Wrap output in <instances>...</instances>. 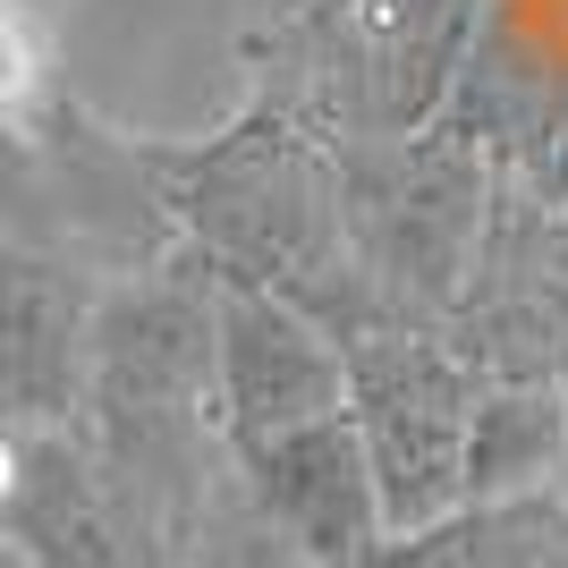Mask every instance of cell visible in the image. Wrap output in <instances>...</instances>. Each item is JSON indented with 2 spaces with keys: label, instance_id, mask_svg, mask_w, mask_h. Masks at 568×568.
<instances>
[{
  "label": "cell",
  "instance_id": "obj_8",
  "mask_svg": "<svg viewBox=\"0 0 568 568\" xmlns=\"http://www.w3.org/2000/svg\"><path fill=\"white\" fill-rule=\"evenodd\" d=\"M213 374H221V442H230V458L348 407V348L306 306H288L272 288H221Z\"/></svg>",
  "mask_w": 568,
  "mask_h": 568
},
{
  "label": "cell",
  "instance_id": "obj_6",
  "mask_svg": "<svg viewBox=\"0 0 568 568\" xmlns=\"http://www.w3.org/2000/svg\"><path fill=\"white\" fill-rule=\"evenodd\" d=\"M442 339L484 382H568V213L535 179H500L467 288L442 314Z\"/></svg>",
  "mask_w": 568,
  "mask_h": 568
},
{
  "label": "cell",
  "instance_id": "obj_9",
  "mask_svg": "<svg viewBox=\"0 0 568 568\" xmlns=\"http://www.w3.org/2000/svg\"><path fill=\"white\" fill-rule=\"evenodd\" d=\"M230 467H237L246 509L297 551V568H348V560H365V551L390 535L374 458H365V442H356L348 407L323 416V425L281 433V442L237 450Z\"/></svg>",
  "mask_w": 568,
  "mask_h": 568
},
{
  "label": "cell",
  "instance_id": "obj_2",
  "mask_svg": "<svg viewBox=\"0 0 568 568\" xmlns=\"http://www.w3.org/2000/svg\"><path fill=\"white\" fill-rule=\"evenodd\" d=\"M213 332H221V281L187 246L128 272V281H102L85 416H77V433L119 475H136L187 535L204 518V493H213L221 458H230Z\"/></svg>",
  "mask_w": 568,
  "mask_h": 568
},
{
  "label": "cell",
  "instance_id": "obj_4",
  "mask_svg": "<svg viewBox=\"0 0 568 568\" xmlns=\"http://www.w3.org/2000/svg\"><path fill=\"white\" fill-rule=\"evenodd\" d=\"M339 179V230L356 272L399 323H442L467 288L484 213H493V162L467 153L450 128H407V136H348L332 144Z\"/></svg>",
  "mask_w": 568,
  "mask_h": 568
},
{
  "label": "cell",
  "instance_id": "obj_7",
  "mask_svg": "<svg viewBox=\"0 0 568 568\" xmlns=\"http://www.w3.org/2000/svg\"><path fill=\"white\" fill-rule=\"evenodd\" d=\"M9 544L34 551V568H179L187 526L119 475L85 433H26V475L0 518Z\"/></svg>",
  "mask_w": 568,
  "mask_h": 568
},
{
  "label": "cell",
  "instance_id": "obj_12",
  "mask_svg": "<svg viewBox=\"0 0 568 568\" xmlns=\"http://www.w3.org/2000/svg\"><path fill=\"white\" fill-rule=\"evenodd\" d=\"M348 568H568V509L560 493H518V500H458L425 526L382 535Z\"/></svg>",
  "mask_w": 568,
  "mask_h": 568
},
{
  "label": "cell",
  "instance_id": "obj_1",
  "mask_svg": "<svg viewBox=\"0 0 568 568\" xmlns=\"http://www.w3.org/2000/svg\"><path fill=\"white\" fill-rule=\"evenodd\" d=\"M136 162L170 237L221 288H272L288 306H306L332 339L399 323L348 255L332 144L281 102H255L246 119L195 144H136Z\"/></svg>",
  "mask_w": 568,
  "mask_h": 568
},
{
  "label": "cell",
  "instance_id": "obj_10",
  "mask_svg": "<svg viewBox=\"0 0 568 568\" xmlns=\"http://www.w3.org/2000/svg\"><path fill=\"white\" fill-rule=\"evenodd\" d=\"M102 281L43 246H0V425L69 433L85 416Z\"/></svg>",
  "mask_w": 568,
  "mask_h": 568
},
{
  "label": "cell",
  "instance_id": "obj_5",
  "mask_svg": "<svg viewBox=\"0 0 568 568\" xmlns=\"http://www.w3.org/2000/svg\"><path fill=\"white\" fill-rule=\"evenodd\" d=\"M348 348V425L374 458L382 518L425 526L467 500V416L484 374L442 339V323H374Z\"/></svg>",
  "mask_w": 568,
  "mask_h": 568
},
{
  "label": "cell",
  "instance_id": "obj_3",
  "mask_svg": "<svg viewBox=\"0 0 568 568\" xmlns=\"http://www.w3.org/2000/svg\"><path fill=\"white\" fill-rule=\"evenodd\" d=\"M500 0H314L281 34L272 94L323 144L433 128L450 77Z\"/></svg>",
  "mask_w": 568,
  "mask_h": 568
},
{
  "label": "cell",
  "instance_id": "obj_15",
  "mask_svg": "<svg viewBox=\"0 0 568 568\" xmlns=\"http://www.w3.org/2000/svg\"><path fill=\"white\" fill-rule=\"evenodd\" d=\"M526 179H535V195H544L551 213H568V128H560V144H551V153L526 170Z\"/></svg>",
  "mask_w": 568,
  "mask_h": 568
},
{
  "label": "cell",
  "instance_id": "obj_13",
  "mask_svg": "<svg viewBox=\"0 0 568 568\" xmlns=\"http://www.w3.org/2000/svg\"><path fill=\"white\" fill-rule=\"evenodd\" d=\"M568 458V382H484L467 416V500L551 493Z\"/></svg>",
  "mask_w": 568,
  "mask_h": 568
},
{
  "label": "cell",
  "instance_id": "obj_14",
  "mask_svg": "<svg viewBox=\"0 0 568 568\" xmlns=\"http://www.w3.org/2000/svg\"><path fill=\"white\" fill-rule=\"evenodd\" d=\"M26 85H34V51H26V26L9 18V0H0V128H9V111L26 102Z\"/></svg>",
  "mask_w": 568,
  "mask_h": 568
},
{
  "label": "cell",
  "instance_id": "obj_18",
  "mask_svg": "<svg viewBox=\"0 0 568 568\" xmlns=\"http://www.w3.org/2000/svg\"><path fill=\"white\" fill-rule=\"evenodd\" d=\"M551 493H560V509H568V458H560V484H551Z\"/></svg>",
  "mask_w": 568,
  "mask_h": 568
},
{
  "label": "cell",
  "instance_id": "obj_11",
  "mask_svg": "<svg viewBox=\"0 0 568 568\" xmlns=\"http://www.w3.org/2000/svg\"><path fill=\"white\" fill-rule=\"evenodd\" d=\"M433 128H450L467 153H484L493 179H526L568 128V77L535 34H518V26L493 9L484 34L467 43V60H458L450 102H442Z\"/></svg>",
  "mask_w": 568,
  "mask_h": 568
},
{
  "label": "cell",
  "instance_id": "obj_17",
  "mask_svg": "<svg viewBox=\"0 0 568 568\" xmlns=\"http://www.w3.org/2000/svg\"><path fill=\"white\" fill-rule=\"evenodd\" d=\"M0 568H34V551H26V544H9V535H0Z\"/></svg>",
  "mask_w": 568,
  "mask_h": 568
},
{
  "label": "cell",
  "instance_id": "obj_16",
  "mask_svg": "<svg viewBox=\"0 0 568 568\" xmlns=\"http://www.w3.org/2000/svg\"><path fill=\"white\" fill-rule=\"evenodd\" d=\"M18 475H26V433L0 425V518H9V500H18Z\"/></svg>",
  "mask_w": 568,
  "mask_h": 568
}]
</instances>
